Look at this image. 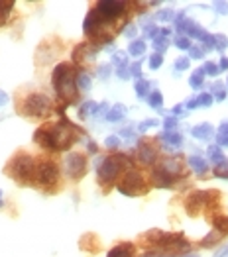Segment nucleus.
<instances>
[{"label": "nucleus", "mask_w": 228, "mask_h": 257, "mask_svg": "<svg viewBox=\"0 0 228 257\" xmlns=\"http://www.w3.org/2000/svg\"><path fill=\"white\" fill-rule=\"evenodd\" d=\"M77 138L79 132L69 120L55 122L51 126H42L34 134V142L47 151H67L77 142Z\"/></svg>", "instance_id": "obj_1"}, {"label": "nucleus", "mask_w": 228, "mask_h": 257, "mask_svg": "<svg viewBox=\"0 0 228 257\" xmlns=\"http://www.w3.org/2000/svg\"><path fill=\"white\" fill-rule=\"evenodd\" d=\"M75 75H77V71L71 63H59L51 73V85L55 88L57 98L61 100L63 110H65V106L77 102L79 90L75 85Z\"/></svg>", "instance_id": "obj_2"}, {"label": "nucleus", "mask_w": 228, "mask_h": 257, "mask_svg": "<svg viewBox=\"0 0 228 257\" xmlns=\"http://www.w3.org/2000/svg\"><path fill=\"white\" fill-rule=\"evenodd\" d=\"M36 159L28 153H16L4 167V173L20 185H32L36 177Z\"/></svg>", "instance_id": "obj_3"}, {"label": "nucleus", "mask_w": 228, "mask_h": 257, "mask_svg": "<svg viewBox=\"0 0 228 257\" xmlns=\"http://www.w3.org/2000/svg\"><path fill=\"white\" fill-rule=\"evenodd\" d=\"M128 169H134L130 157L124 155V153H116V155H108L104 157L103 161L99 163L97 167V175H99V181L103 185H112L118 175L122 171H128Z\"/></svg>", "instance_id": "obj_4"}, {"label": "nucleus", "mask_w": 228, "mask_h": 257, "mask_svg": "<svg viewBox=\"0 0 228 257\" xmlns=\"http://www.w3.org/2000/svg\"><path fill=\"white\" fill-rule=\"evenodd\" d=\"M20 112L28 118H45L53 112V102L42 92H30L22 100Z\"/></svg>", "instance_id": "obj_5"}, {"label": "nucleus", "mask_w": 228, "mask_h": 257, "mask_svg": "<svg viewBox=\"0 0 228 257\" xmlns=\"http://www.w3.org/2000/svg\"><path fill=\"white\" fill-rule=\"evenodd\" d=\"M116 189H118V193L126 194V196H140V194L147 193V185H145L144 175L138 169H128Z\"/></svg>", "instance_id": "obj_6"}, {"label": "nucleus", "mask_w": 228, "mask_h": 257, "mask_svg": "<svg viewBox=\"0 0 228 257\" xmlns=\"http://www.w3.org/2000/svg\"><path fill=\"white\" fill-rule=\"evenodd\" d=\"M126 8H128V2H122V0H101L93 10L99 14V18L103 22L114 24L126 14Z\"/></svg>", "instance_id": "obj_7"}, {"label": "nucleus", "mask_w": 228, "mask_h": 257, "mask_svg": "<svg viewBox=\"0 0 228 257\" xmlns=\"http://www.w3.org/2000/svg\"><path fill=\"white\" fill-rule=\"evenodd\" d=\"M59 181V167L49 161V159H42L36 163V177L34 183L42 185V187H55Z\"/></svg>", "instance_id": "obj_8"}, {"label": "nucleus", "mask_w": 228, "mask_h": 257, "mask_svg": "<svg viewBox=\"0 0 228 257\" xmlns=\"http://www.w3.org/2000/svg\"><path fill=\"white\" fill-rule=\"evenodd\" d=\"M63 171L71 181L83 179L87 173V157L83 153H67L63 159Z\"/></svg>", "instance_id": "obj_9"}, {"label": "nucleus", "mask_w": 228, "mask_h": 257, "mask_svg": "<svg viewBox=\"0 0 228 257\" xmlns=\"http://www.w3.org/2000/svg\"><path fill=\"white\" fill-rule=\"evenodd\" d=\"M212 196H218V193L216 191H195L185 202L187 214L195 216L201 212L203 206H210L212 204Z\"/></svg>", "instance_id": "obj_10"}, {"label": "nucleus", "mask_w": 228, "mask_h": 257, "mask_svg": "<svg viewBox=\"0 0 228 257\" xmlns=\"http://www.w3.org/2000/svg\"><path fill=\"white\" fill-rule=\"evenodd\" d=\"M156 159H158V150H156L151 144L142 142V144L138 146V161H140L142 165H154Z\"/></svg>", "instance_id": "obj_11"}, {"label": "nucleus", "mask_w": 228, "mask_h": 257, "mask_svg": "<svg viewBox=\"0 0 228 257\" xmlns=\"http://www.w3.org/2000/svg\"><path fill=\"white\" fill-rule=\"evenodd\" d=\"M175 177H171V175H167L166 171H162L160 167H156L154 171H151V185L154 187H158V189H171L173 185H175Z\"/></svg>", "instance_id": "obj_12"}, {"label": "nucleus", "mask_w": 228, "mask_h": 257, "mask_svg": "<svg viewBox=\"0 0 228 257\" xmlns=\"http://www.w3.org/2000/svg\"><path fill=\"white\" fill-rule=\"evenodd\" d=\"M95 53H97V47H93V45H89V43H81V45H77L75 51H73V61H75V63L91 61V59L95 57Z\"/></svg>", "instance_id": "obj_13"}, {"label": "nucleus", "mask_w": 228, "mask_h": 257, "mask_svg": "<svg viewBox=\"0 0 228 257\" xmlns=\"http://www.w3.org/2000/svg\"><path fill=\"white\" fill-rule=\"evenodd\" d=\"M160 169L166 171L167 175H171V177H175V179H179L181 173H183V165H181V161H179L177 157H166V159L162 161Z\"/></svg>", "instance_id": "obj_14"}, {"label": "nucleus", "mask_w": 228, "mask_h": 257, "mask_svg": "<svg viewBox=\"0 0 228 257\" xmlns=\"http://www.w3.org/2000/svg\"><path fill=\"white\" fill-rule=\"evenodd\" d=\"M166 148H181L183 146V136H181V132H164V134H160V138H158Z\"/></svg>", "instance_id": "obj_15"}, {"label": "nucleus", "mask_w": 228, "mask_h": 257, "mask_svg": "<svg viewBox=\"0 0 228 257\" xmlns=\"http://www.w3.org/2000/svg\"><path fill=\"white\" fill-rule=\"evenodd\" d=\"M191 136H193L195 140L208 142V140H212V136H214V128H212L210 124H207V122H203V124H199V126L191 128Z\"/></svg>", "instance_id": "obj_16"}, {"label": "nucleus", "mask_w": 228, "mask_h": 257, "mask_svg": "<svg viewBox=\"0 0 228 257\" xmlns=\"http://www.w3.org/2000/svg\"><path fill=\"white\" fill-rule=\"evenodd\" d=\"M134 255V243H118L114 245L106 257H132Z\"/></svg>", "instance_id": "obj_17"}, {"label": "nucleus", "mask_w": 228, "mask_h": 257, "mask_svg": "<svg viewBox=\"0 0 228 257\" xmlns=\"http://www.w3.org/2000/svg\"><path fill=\"white\" fill-rule=\"evenodd\" d=\"M75 85H77V90H83V92H89V90H91L93 81H91V77H89L87 71H77V75H75Z\"/></svg>", "instance_id": "obj_18"}, {"label": "nucleus", "mask_w": 228, "mask_h": 257, "mask_svg": "<svg viewBox=\"0 0 228 257\" xmlns=\"http://www.w3.org/2000/svg\"><path fill=\"white\" fill-rule=\"evenodd\" d=\"M126 116V106L124 104H114L112 108H108V112H106V120L108 122H120V120H124Z\"/></svg>", "instance_id": "obj_19"}, {"label": "nucleus", "mask_w": 228, "mask_h": 257, "mask_svg": "<svg viewBox=\"0 0 228 257\" xmlns=\"http://www.w3.org/2000/svg\"><path fill=\"white\" fill-rule=\"evenodd\" d=\"M189 165H191L193 171L199 173V175H203V173L208 171V163L201 155H191V157H189Z\"/></svg>", "instance_id": "obj_20"}, {"label": "nucleus", "mask_w": 228, "mask_h": 257, "mask_svg": "<svg viewBox=\"0 0 228 257\" xmlns=\"http://www.w3.org/2000/svg\"><path fill=\"white\" fill-rule=\"evenodd\" d=\"M207 155H208V159H210V163L216 167V165H220L224 159H226V155L222 153V150L218 148V146H210L207 150Z\"/></svg>", "instance_id": "obj_21"}, {"label": "nucleus", "mask_w": 228, "mask_h": 257, "mask_svg": "<svg viewBox=\"0 0 228 257\" xmlns=\"http://www.w3.org/2000/svg\"><path fill=\"white\" fill-rule=\"evenodd\" d=\"M208 94L212 96V100H224L226 98V86L222 85V83H212V85L208 86Z\"/></svg>", "instance_id": "obj_22"}, {"label": "nucleus", "mask_w": 228, "mask_h": 257, "mask_svg": "<svg viewBox=\"0 0 228 257\" xmlns=\"http://www.w3.org/2000/svg\"><path fill=\"white\" fill-rule=\"evenodd\" d=\"M144 51H145L144 40H134V42L130 43V47H128V55H132V57H140V55H144Z\"/></svg>", "instance_id": "obj_23"}, {"label": "nucleus", "mask_w": 228, "mask_h": 257, "mask_svg": "<svg viewBox=\"0 0 228 257\" xmlns=\"http://www.w3.org/2000/svg\"><path fill=\"white\" fill-rule=\"evenodd\" d=\"M147 104L151 108H156V110H162V106H164V94H162L160 90L149 92V94H147Z\"/></svg>", "instance_id": "obj_24"}, {"label": "nucleus", "mask_w": 228, "mask_h": 257, "mask_svg": "<svg viewBox=\"0 0 228 257\" xmlns=\"http://www.w3.org/2000/svg\"><path fill=\"white\" fill-rule=\"evenodd\" d=\"M12 8H14V2H10V0H0V26L6 24L10 12H12Z\"/></svg>", "instance_id": "obj_25"}, {"label": "nucleus", "mask_w": 228, "mask_h": 257, "mask_svg": "<svg viewBox=\"0 0 228 257\" xmlns=\"http://www.w3.org/2000/svg\"><path fill=\"white\" fill-rule=\"evenodd\" d=\"M203 81H205V71H203V67L201 69H197L193 75H191V79H189V85L193 86V88H201L203 86Z\"/></svg>", "instance_id": "obj_26"}, {"label": "nucleus", "mask_w": 228, "mask_h": 257, "mask_svg": "<svg viewBox=\"0 0 228 257\" xmlns=\"http://www.w3.org/2000/svg\"><path fill=\"white\" fill-rule=\"evenodd\" d=\"M95 108H97V102H93V100H87V102H83V104H81V108H79V118H81V120H85V118L93 116V114H95Z\"/></svg>", "instance_id": "obj_27"}, {"label": "nucleus", "mask_w": 228, "mask_h": 257, "mask_svg": "<svg viewBox=\"0 0 228 257\" xmlns=\"http://www.w3.org/2000/svg\"><path fill=\"white\" fill-rule=\"evenodd\" d=\"M167 47H169V38H164V36H158V38L154 40V49H156V53L164 55V53L167 51Z\"/></svg>", "instance_id": "obj_28"}, {"label": "nucleus", "mask_w": 228, "mask_h": 257, "mask_svg": "<svg viewBox=\"0 0 228 257\" xmlns=\"http://www.w3.org/2000/svg\"><path fill=\"white\" fill-rule=\"evenodd\" d=\"M224 237V234H220V232H214V234H208L207 237H203L201 241H199V245L201 247H208V245H214L216 241H220Z\"/></svg>", "instance_id": "obj_29"}, {"label": "nucleus", "mask_w": 228, "mask_h": 257, "mask_svg": "<svg viewBox=\"0 0 228 257\" xmlns=\"http://www.w3.org/2000/svg\"><path fill=\"white\" fill-rule=\"evenodd\" d=\"M112 65H114L116 69L128 67V53H126V51H116V53L112 55Z\"/></svg>", "instance_id": "obj_30"}, {"label": "nucleus", "mask_w": 228, "mask_h": 257, "mask_svg": "<svg viewBox=\"0 0 228 257\" xmlns=\"http://www.w3.org/2000/svg\"><path fill=\"white\" fill-rule=\"evenodd\" d=\"M136 94H138V98H147V94H149V83L145 79L136 81Z\"/></svg>", "instance_id": "obj_31"}, {"label": "nucleus", "mask_w": 228, "mask_h": 257, "mask_svg": "<svg viewBox=\"0 0 228 257\" xmlns=\"http://www.w3.org/2000/svg\"><path fill=\"white\" fill-rule=\"evenodd\" d=\"M212 224H214L216 232H220V234H228V220L224 218V216H216V218H212Z\"/></svg>", "instance_id": "obj_32"}, {"label": "nucleus", "mask_w": 228, "mask_h": 257, "mask_svg": "<svg viewBox=\"0 0 228 257\" xmlns=\"http://www.w3.org/2000/svg\"><path fill=\"white\" fill-rule=\"evenodd\" d=\"M226 47H228V38L224 34H216L214 36V49L216 51H224Z\"/></svg>", "instance_id": "obj_33"}, {"label": "nucleus", "mask_w": 228, "mask_h": 257, "mask_svg": "<svg viewBox=\"0 0 228 257\" xmlns=\"http://www.w3.org/2000/svg\"><path fill=\"white\" fill-rule=\"evenodd\" d=\"M128 71H130V77H134L136 81H140L142 79V61H134V63L128 67Z\"/></svg>", "instance_id": "obj_34"}, {"label": "nucleus", "mask_w": 228, "mask_h": 257, "mask_svg": "<svg viewBox=\"0 0 228 257\" xmlns=\"http://www.w3.org/2000/svg\"><path fill=\"white\" fill-rule=\"evenodd\" d=\"M214 177H218V179H228V157L220 165L214 167Z\"/></svg>", "instance_id": "obj_35"}, {"label": "nucleus", "mask_w": 228, "mask_h": 257, "mask_svg": "<svg viewBox=\"0 0 228 257\" xmlns=\"http://www.w3.org/2000/svg\"><path fill=\"white\" fill-rule=\"evenodd\" d=\"M147 61H149V69L156 71V69H160V67L164 65V55H160V53H151Z\"/></svg>", "instance_id": "obj_36"}, {"label": "nucleus", "mask_w": 228, "mask_h": 257, "mask_svg": "<svg viewBox=\"0 0 228 257\" xmlns=\"http://www.w3.org/2000/svg\"><path fill=\"white\" fill-rule=\"evenodd\" d=\"M212 8H214V12H216L218 16H226L228 14V2H224V0L214 2V4H212Z\"/></svg>", "instance_id": "obj_37"}, {"label": "nucleus", "mask_w": 228, "mask_h": 257, "mask_svg": "<svg viewBox=\"0 0 228 257\" xmlns=\"http://www.w3.org/2000/svg\"><path fill=\"white\" fill-rule=\"evenodd\" d=\"M189 57H191V59H203V57H205V49L199 47V45H191V49H189Z\"/></svg>", "instance_id": "obj_38"}, {"label": "nucleus", "mask_w": 228, "mask_h": 257, "mask_svg": "<svg viewBox=\"0 0 228 257\" xmlns=\"http://www.w3.org/2000/svg\"><path fill=\"white\" fill-rule=\"evenodd\" d=\"M104 146H106L108 150H118V148H120V138H118V136H108L106 142H104Z\"/></svg>", "instance_id": "obj_39"}, {"label": "nucleus", "mask_w": 228, "mask_h": 257, "mask_svg": "<svg viewBox=\"0 0 228 257\" xmlns=\"http://www.w3.org/2000/svg\"><path fill=\"white\" fill-rule=\"evenodd\" d=\"M203 71H205V75H210V77H216V75L220 73L218 65L210 63V61H207V63H205V67H203Z\"/></svg>", "instance_id": "obj_40"}, {"label": "nucleus", "mask_w": 228, "mask_h": 257, "mask_svg": "<svg viewBox=\"0 0 228 257\" xmlns=\"http://www.w3.org/2000/svg\"><path fill=\"white\" fill-rule=\"evenodd\" d=\"M156 126H158V120H156V118H147V120H144V122L138 126V132L144 134V132H147L149 128H156Z\"/></svg>", "instance_id": "obj_41"}, {"label": "nucleus", "mask_w": 228, "mask_h": 257, "mask_svg": "<svg viewBox=\"0 0 228 257\" xmlns=\"http://www.w3.org/2000/svg\"><path fill=\"white\" fill-rule=\"evenodd\" d=\"M175 45H177L179 49H185V51H189V49H191V40H189L187 36H177Z\"/></svg>", "instance_id": "obj_42"}, {"label": "nucleus", "mask_w": 228, "mask_h": 257, "mask_svg": "<svg viewBox=\"0 0 228 257\" xmlns=\"http://www.w3.org/2000/svg\"><path fill=\"white\" fill-rule=\"evenodd\" d=\"M189 65H191L189 57H179V59L175 61V65H173V69H175V71H187Z\"/></svg>", "instance_id": "obj_43"}, {"label": "nucleus", "mask_w": 228, "mask_h": 257, "mask_svg": "<svg viewBox=\"0 0 228 257\" xmlns=\"http://www.w3.org/2000/svg\"><path fill=\"white\" fill-rule=\"evenodd\" d=\"M197 102H199V106H210L212 104V96L208 92H201L197 96Z\"/></svg>", "instance_id": "obj_44"}, {"label": "nucleus", "mask_w": 228, "mask_h": 257, "mask_svg": "<svg viewBox=\"0 0 228 257\" xmlns=\"http://www.w3.org/2000/svg\"><path fill=\"white\" fill-rule=\"evenodd\" d=\"M136 34H138V28H136V24H126L124 26V36L128 40H134L136 38Z\"/></svg>", "instance_id": "obj_45"}, {"label": "nucleus", "mask_w": 228, "mask_h": 257, "mask_svg": "<svg viewBox=\"0 0 228 257\" xmlns=\"http://www.w3.org/2000/svg\"><path fill=\"white\" fill-rule=\"evenodd\" d=\"M175 18V12L173 10H162V12H158V20L160 22H171Z\"/></svg>", "instance_id": "obj_46"}, {"label": "nucleus", "mask_w": 228, "mask_h": 257, "mask_svg": "<svg viewBox=\"0 0 228 257\" xmlns=\"http://www.w3.org/2000/svg\"><path fill=\"white\" fill-rule=\"evenodd\" d=\"M160 36V28H156V26H145V38H149V40H156Z\"/></svg>", "instance_id": "obj_47"}, {"label": "nucleus", "mask_w": 228, "mask_h": 257, "mask_svg": "<svg viewBox=\"0 0 228 257\" xmlns=\"http://www.w3.org/2000/svg\"><path fill=\"white\" fill-rule=\"evenodd\" d=\"M164 128H166V132H175V128H177V120L175 118H166L164 120Z\"/></svg>", "instance_id": "obj_48"}, {"label": "nucleus", "mask_w": 228, "mask_h": 257, "mask_svg": "<svg viewBox=\"0 0 228 257\" xmlns=\"http://www.w3.org/2000/svg\"><path fill=\"white\" fill-rule=\"evenodd\" d=\"M110 71H112V67H110V65H101V67H99V75H101V79H103V81H106V79L110 77Z\"/></svg>", "instance_id": "obj_49"}, {"label": "nucleus", "mask_w": 228, "mask_h": 257, "mask_svg": "<svg viewBox=\"0 0 228 257\" xmlns=\"http://www.w3.org/2000/svg\"><path fill=\"white\" fill-rule=\"evenodd\" d=\"M116 75H118V79H122V81H128V79H130V71H128V67L116 69Z\"/></svg>", "instance_id": "obj_50"}, {"label": "nucleus", "mask_w": 228, "mask_h": 257, "mask_svg": "<svg viewBox=\"0 0 228 257\" xmlns=\"http://www.w3.org/2000/svg\"><path fill=\"white\" fill-rule=\"evenodd\" d=\"M216 146L218 148H228V136H216Z\"/></svg>", "instance_id": "obj_51"}, {"label": "nucleus", "mask_w": 228, "mask_h": 257, "mask_svg": "<svg viewBox=\"0 0 228 257\" xmlns=\"http://www.w3.org/2000/svg\"><path fill=\"white\" fill-rule=\"evenodd\" d=\"M183 108H187V110H195V108H199V102H197V98H195V96H193V98H189Z\"/></svg>", "instance_id": "obj_52"}, {"label": "nucleus", "mask_w": 228, "mask_h": 257, "mask_svg": "<svg viewBox=\"0 0 228 257\" xmlns=\"http://www.w3.org/2000/svg\"><path fill=\"white\" fill-rule=\"evenodd\" d=\"M8 100H10V98H8V94L0 88V106H6V104H8Z\"/></svg>", "instance_id": "obj_53"}, {"label": "nucleus", "mask_w": 228, "mask_h": 257, "mask_svg": "<svg viewBox=\"0 0 228 257\" xmlns=\"http://www.w3.org/2000/svg\"><path fill=\"white\" fill-rule=\"evenodd\" d=\"M218 134H220V136H228V120H224V122L218 126Z\"/></svg>", "instance_id": "obj_54"}, {"label": "nucleus", "mask_w": 228, "mask_h": 257, "mask_svg": "<svg viewBox=\"0 0 228 257\" xmlns=\"http://www.w3.org/2000/svg\"><path fill=\"white\" fill-rule=\"evenodd\" d=\"M218 69H220V71H226V69H228V57H220Z\"/></svg>", "instance_id": "obj_55"}, {"label": "nucleus", "mask_w": 228, "mask_h": 257, "mask_svg": "<svg viewBox=\"0 0 228 257\" xmlns=\"http://www.w3.org/2000/svg\"><path fill=\"white\" fill-rule=\"evenodd\" d=\"M173 114H177V116H183L185 114V110H183V106L181 104H177V106H173V110H171Z\"/></svg>", "instance_id": "obj_56"}, {"label": "nucleus", "mask_w": 228, "mask_h": 257, "mask_svg": "<svg viewBox=\"0 0 228 257\" xmlns=\"http://www.w3.org/2000/svg\"><path fill=\"white\" fill-rule=\"evenodd\" d=\"M89 151H91V153H97V146H95V144H89Z\"/></svg>", "instance_id": "obj_57"}, {"label": "nucleus", "mask_w": 228, "mask_h": 257, "mask_svg": "<svg viewBox=\"0 0 228 257\" xmlns=\"http://www.w3.org/2000/svg\"><path fill=\"white\" fill-rule=\"evenodd\" d=\"M2 196H4V194H2V191H0V206H2Z\"/></svg>", "instance_id": "obj_58"}, {"label": "nucleus", "mask_w": 228, "mask_h": 257, "mask_svg": "<svg viewBox=\"0 0 228 257\" xmlns=\"http://www.w3.org/2000/svg\"><path fill=\"white\" fill-rule=\"evenodd\" d=\"M187 257H199V255H187Z\"/></svg>", "instance_id": "obj_59"}, {"label": "nucleus", "mask_w": 228, "mask_h": 257, "mask_svg": "<svg viewBox=\"0 0 228 257\" xmlns=\"http://www.w3.org/2000/svg\"><path fill=\"white\" fill-rule=\"evenodd\" d=\"M224 86H226V88H228V79H226V85H224Z\"/></svg>", "instance_id": "obj_60"}]
</instances>
